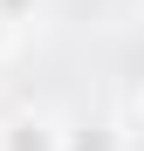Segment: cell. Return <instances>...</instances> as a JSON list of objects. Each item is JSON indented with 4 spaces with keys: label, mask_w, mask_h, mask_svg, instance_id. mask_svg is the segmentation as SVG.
<instances>
[{
    "label": "cell",
    "mask_w": 144,
    "mask_h": 151,
    "mask_svg": "<svg viewBox=\"0 0 144 151\" xmlns=\"http://www.w3.org/2000/svg\"><path fill=\"white\" fill-rule=\"evenodd\" d=\"M62 131H55V117H41V110H14L7 124H0V151H55Z\"/></svg>",
    "instance_id": "obj_1"
},
{
    "label": "cell",
    "mask_w": 144,
    "mask_h": 151,
    "mask_svg": "<svg viewBox=\"0 0 144 151\" xmlns=\"http://www.w3.org/2000/svg\"><path fill=\"white\" fill-rule=\"evenodd\" d=\"M55 151H124V137H117L110 124H82V131H62Z\"/></svg>",
    "instance_id": "obj_2"
},
{
    "label": "cell",
    "mask_w": 144,
    "mask_h": 151,
    "mask_svg": "<svg viewBox=\"0 0 144 151\" xmlns=\"http://www.w3.org/2000/svg\"><path fill=\"white\" fill-rule=\"evenodd\" d=\"M34 14H41V0H0V21H7V28H28Z\"/></svg>",
    "instance_id": "obj_3"
},
{
    "label": "cell",
    "mask_w": 144,
    "mask_h": 151,
    "mask_svg": "<svg viewBox=\"0 0 144 151\" xmlns=\"http://www.w3.org/2000/svg\"><path fill=\"white\" fill-rule=\"evenodd\" d=\"M7 48H14V28H7V21H0V55H7Z\"/></svg>",
    "instance_id": "obj_4"
}]
</instances>
